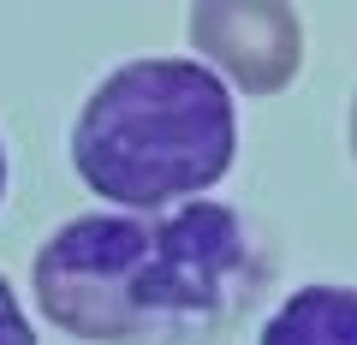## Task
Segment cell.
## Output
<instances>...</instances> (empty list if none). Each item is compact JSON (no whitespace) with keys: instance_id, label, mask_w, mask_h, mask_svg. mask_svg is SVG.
<instances>
[{"instance_id":"1","label":"cell","mask_w":357,"mask_h":345,"mask_svg":"<svg viewBox=\"0 0 357 345\" xmlns=\"http://www.w3.org/2000/svg\"><path fill=\"white\" fill-rule=\"evenodd\" d=\"M262 256L227 203H191L167 220L84 215L36 250L42 316L89 345L143 339L161 321H208L256 292Z\"/></svg>"},{"instance_id":"2","label":"cell","mask_w":357,"mask_h":345,"mask_svg":"<svg viewBox=\"0 0 357 345\" xmlns=\"http://www.w3.org/2000/svg\"><path fill=\"white\" fill-rule=\"evenodd\" d=\"M232 95L197 60H131L84 102L72 167L89 191L126 208H167L232 167Z\"/></svg>"},{"instance_id":"3","label":"cell","mask_w":357,"mask_h":345,"mask_svg":"<svg viewBox=\"0 0 357 345\" xmlns=\"http://www.w3.org/2000/svg\"><path fill=\"white\" fill-rule=\"evenodd\" d=\"M191 42L244 95H274L304 66V24L280 0H203L191 13Z\"/></svg>"},{"instance_id":"4","label":"cell","mask_w":357,"mask_h":345,"mask_svg":"<svg viewBox=\"0 0 357 345\" xmlns=\"http://www.w3.org/2000/svg\"><path fill=\"white\" fill-rule=\"evenodd\" d=\"M262 345H357V292L351 286H304L262 328Z\"/></svg>"},{"instance_id":"5","label":"cell","mask_w":357,"mask_h":345,"mask_svg":"<svg viewBox=\"0 0 357 345\" xmlns=\"http://www.w3.org/2000/svg\"><path fill=\"white\" fill-rule=\"evenodd\" d=\"M0 345H36V333H30V321H24V309H18L6 280H0Z\"/></svg>"},{"instance_id":"6","label":"cell","mask_w":357,"mask_h":345,"mask_svg":"<svg viewBox=\"0 0 357 345\" xmlns=\"http://www.w3.org/2000/svg\"><path fill=\"white\" fill-rule=\"evenodd\" d=\"M0 197H6V149H0Z\"/></svg>"},{"instance_id":"7","label":"cell","mask_w":357,"mask_h":345,"mask_svg":"<svg viewBox=\"0 0 357 345\" xmlns=\"http://www.w3.org/2000/svg\"><path fill=\"white\" fill-rule=\"evenodd\" d=\"M351 149H357V107H351Z\"/></svg>"}]
</instances>
